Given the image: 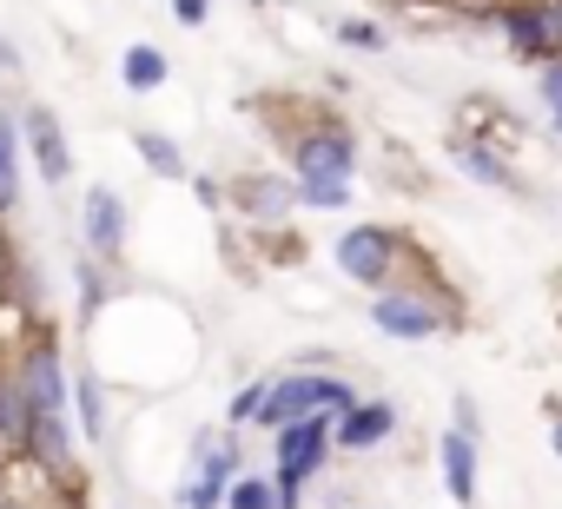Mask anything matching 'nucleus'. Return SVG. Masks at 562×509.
<instances>
[{
  "instance_id": "33",
  "label": "nucleus",
  "mask_w": 562,
  "mask_h": 509,
  "mask_svg": "<svg viewBox=\"0 0 562 509\" xmlns=\"http://www.w3.org/2000/svg\"><path fill=\"white\" fill-rule=\"evenodd\" d=\"M120 509H126V502H120Z\"/></svg>"
},
{
  "instance_id": "30",
  "label": "nucleus",
  "mask_w": 562,
  "mask_h": 509,
  "mask_svg": "<svg viewBox=\"0 0 562 509\" xmlns=\"http://www.w3.org/2000/svg\"><path fill=\"white\" fill-rule=\"evenodd\" d=\"M0 509H47V502H34V496H0Z\"/></svg>"
},
{
  "instance_id": "13",
  "label": "nucleus",
  "mask_w": 562,
  "mask_h": 509,
  "mask_svg": "<svg viewBox=\"0 0 562 509\" xmlns=\"http://www.w3.org/2000/svg\"><path fill=\"white\" fill-rule=\"evenodd\" d=\"M437 470H443V489H450V502L457 509H476V437L470 430H443L437 437Z\"/></svg>"
},
{
  "instance_id": "3",
  "label": "nucleus",
  "mask_w": 562,
  "mask_h": 509,
  "mask_svg": "<svg viewBox=\"0 0 562 509\" xmlns=\"http://www.w3.org/2000/svg\"><path fill=\"white\" fill-rule=\"evenodd\" d=\"M331 259H338V272H345L351 285H364V292H391V285H397V265L411 259V238H404L397 225L364 218V225H345V231H338Z\"/></svg>"
},
{
  "instance_id": "29",
  "label": "nucleus",
  "mask_w": 562,
  "mask_h": 509,
  "mask_svg": "<svg viewBox=\"0 0 562 509\" xmlns=\"http://www.w3.org/2000/svg\"><path fill=\"white\" fill-rule=\"evenodd\" d=\"M0 73H21V47L14 41H0Z\"/></svg>"
},
{
  "instance_id": "14",
  "label": "nucleus",
  "mask_w": 562,
  "mask_h": 509,
  "mask_svg": "<svg viewBox=\"0 0 562 509\" xmlns=\"http://www.w3.org/2000/svg\"><path fill=\"white\" fill-rule=\"evenodd\" d=\"M27 437H34V404H27V391H21L14 371H0V463L21 456Z\"/></svg>"
},
{
  "instance_id": "19",
  "label": "nucleus",
  "mask_w": 562,
  "mask_h": 509,
  "mask_svg": "<svg viewBox=\"0 0 562 509\" xmlns=\"http://www.w3.org/2000/svg\"><path fill=\"white\" fill-rule=\"evenodd\" d=\"M225 509H278V483L258 476V470H238L232 489H225Z\"/></svg>"
},
{
  "instance_id": "24",
  "label": "nucleus",
  "mask_w": 562,
  "mask_h": 509,
  "mask_svg": "<svg viewBox=\"0 0 562 509\" xmlns=\"http://www.w3.org/2000/svg\"><path fill=\"white\" fill-rule=\"evenodd\" d=\"M265 391H271V377L238 384V391H232V404H225V423H232V430H238V423H251V417H258V404H265Z\"/></svg>"
},
{
  "instance_id": "17",
  "label": "nucleus",
  "mask_w": 562,
  "mask_h": 509,
  "mask_svg": "<svg viewBox=\"0 0 562 509\" xmlns=\"http://www.w3.org/2000/svg\"><path fill=\"white\" fill-rule=\"evenodd\" d=\"M21 212V120L0 113V218Z\"/></svg>"
},
{
  "instance_id": "1",
  "label": "nucleus",
  "mask_w": 562,
  "mask_h": 509,
  "mask_svg": "<svg viewBox=\"0 0 562 509\" xmlns=\"http://www.w3.org/2000/svg\"><path fill=\"white\" fill-rule=\"evenodd\" d=\"M358 404V384L345 377V371H285V377H271V391H265V404H258V430L271 437V430H285V423H299V417H345Z\"/></svg>"
},
{
  "instance_id": "21",
  "label": "nucleus",
  "mask_w": 562,
  "mask_h": 509,
  "mask_svg": "<svg viewBox=\"0 0 562 509\" xmlns=\"http://www.w3.org/2000/svg\"><path fill=\"white\" fill-rule=\"evenodd\" d=\"M331 34H338L345 54H384V47H391V27H384V21H338Z\"/></svg>"
},
{
  "instance_id": "26",
  "label": "nucleus",
  "mask_w": 562,
  "mask_h": 509,
  "mask_svg": "<svg viewBox=\"0 0 562 509\" xmlns=\"http://www.w3.org/2000/svg\"><path fill=\"white\" fill-rule=\"evenodd\" d=\"M166 8H172L179 27H205L212 21V0H166Z\"/></svg>"
},
{
  "instance_id": "32",
  "label": "nucleus",
  "mask_w": 562,
  "mask_h": 509,
  "mask_svg": "<svg viewBox=\"0 0 562 509\" xmlns=\"http://www.w3.org/2000/svg\"><path fill=\"white\" fill-rule=\"evenodd\" d=\"M555 331H562V318H555Z\"/></svg>"
},
{
  "instance_id": "23",
  "label": "nucleus",
  "mask_w": 562,
  "mask_h": 509,
  "mask_svg": "<svg viewBox=\"0 0 562 509\" xmlns=\"http://www.w3.org/2000/svg\"><path fill=\"white\" fill-rule=\"evenodd\" d=\"M536 100H542V106H549V126H555V133H562V54H555V60H542V67H536Z\"/></svg>"
},
{
  "instance_id": "9",
  "label": "nucleus",
  "mask_w": 562,
  "mask_h": 509,
  "mask_svg": "<svg viewBox=\"0 0 562 509\" xmlns=\"http://www.w3.org/2000/svg\"><path fill=\"white\" fill-rule=\"evenodd\" d=\"M21 146H27L34 172H41L54 192L74 179V146H67V126H60L54 106H27V113H21Z\"/></svg>"
},
{
  "instance_id": "25",
  "label": "nucleus",
  "mask_w": 562,
  "mask_h": 509,
  "mask_svg": "<svg viewBox=\"0 0 562 509\" xmlns=\"http://www.w3.org/2000/svg\"><path fill=\"white\" fill-rule=\"evenodd\" d=\"M450 423H457V430H470V437H483V410H476V397H470V391H457V397H450Z\"/></svg>"
},
{
  "instance_id": "6",
  "label": "nucleus",
  "mask_w": 562,
  "mask_h": 509,
  "mask_svg": "<svg viewBox=\"0 0 562 509\" xmlns=\"http://www.w3.org/2000/svg\"><path fill=\"white\" fill-rule=\"evenodd\" d=\"M232 476H238V437H232V423L225 430H199L192 437V470L172 489V502L179 509H225Z\"/></svg>"
},
{
  "instance_id": "31",
  "label": "nucleus",
  "mask_w": 562,
  "mask_h": 509,
  "mask_svg": "<svg viewBox=\"0 0 562 509\" xmlns=\"http://www.w3.org/2000/svg\"><path fill=\"white\" fill-rule=\"evenodd\" d=\"M549 450L562 456V404H555V423H549Z\"/></svg>"
},
{
  "instance_id": "15",
  "label": "nucleus",
  "mask_w": 562,
  "mask_h": 509,
  "mask_svg": "<svg viewBox=\"0 0 562 509\" xmlns=\"http://www.w3.org/2000/svg\"><path fill=\"white\" fill-rule=\"evenodd\" d=\"M172 80V60H166V47H153V41H133L126 54H120V87L126 93H159Z\"/></svg>"
},
{
  "instance_id": "18",
  "label": "nucleus",
  "mask_w": 562,
  "mask_h": 509,
  "mask_svg": "<svg viewBox=\"0 0 562 509\" xmlns=\"http://www.w3.org/2000/svg\"><path fill=\"white\" fill-rule=\"evenodd\" d=\"M74 410H80V437L106 443V384H100V371H74Z\"/></svg>"
},
{
  "instance_id": "8",
  "label": "nucleus",
  "mask_w": 562,
  "mask_h": 509,
  "mask_svg": "<svg viewBox=\"0 0 562 509\" xmlns=\"http://www.w3.org/2000/svg\"><path fill=\"white\" fill-rule=\"evenodd\" d=\"M80 245L100 265L126 259V199L113 185H87V199H80Z\"/></svg>"
},
{
  "instance_id": "10",
  "label": "nucleus",
  "mask_w": 562,
  "mask_h": 509,
  "mask_svg": "<svg viewBox=\"0 0 562 509\" xmlns=\"http://www.w3.org/2000/svg\"><path fill=\"white\" fill-rule=\"evenodd\" d=\"M232 199H238L245 225H285L299 212V185L285 172H238L232 179Z\"/></svg>"
},
{
  "instance_id": "16",
  "label": "nucleus",
  "mask_w": 562,
  "mask_h": 509,
  "mask_svg": "<svg viewBox=\"0 0 562 509\" xmlns=\"http://www.w3.org/2000/svg\"><path fill=\"white\" fill-rule=\"evenodd\" d=\"M133 152H139V166H146L153 179H192V166H186V146H179L172 133H153V126H139V133H133Z\"/></svg>"
},
{
  "instance_id": "20",
  "label": "nucleus",
  "mask_w": 562,
  "mask_h": 509,
  "mask_svg": "<svg viewBox=\"0 0 562 509\" xmlns=\"http://www.w3.org/2000/svg\"><path fill=\"white\" fill-rule=\"evenodd\" d=\"M305 212H345L351 205V179H292Z\"/></svg>"
},
{
  "instance_id": "4",
  "label": "nucleus",
  "mask_w": 562,
  "mask_h": 509,
  "mask_svg": "<svg viewBox=\"0 0 562 509\" xmlns=\"http://www.w3.org/2000/svg\"><path fill=\"white\" fill-rule=\"evenodd\" d=\"M457 298H430L424 285H391V292H371V325L397 344H424V338H450L457 331Z\"/></svg>"
},
{
  "instance_id": "22",
  "label": "nucleus",
  "mask_w": 562,
  "mask_h": 509,
  "mask_svg": "<svg viewBox=\"0 0 562 509\" xmlns=\"http://www.w3.org/2000/svg\"><path fill=\"white\" fill-rule=\"evenodd\" d=\"M74 292H80V318L93 325L100 305H106V265H100V259H80V265H74Z\"/></svg>"
},
{
  "instance_id": "5",
  "label": "nucleus",
  "mask_w": 562,
  "mask_h": 509,
  "mask_svg": "<svg viewBox=\"0 0 562 509\" xmlns=\"http://www.w3.org/2000/svg\"><path fill=\"white\" fill-rule=\"evenodd\" d=\"M358 172V133L338 113H318L292 133V179H351Z\"/></svg>"
},
{
  "instance_id": "7",
  "label": "nucleus",
  "mask_w": 562,
  "mask_h": 509,
  "mask_svg": "<svg viewBox=\"0 0 562 509\" xmlns=\"http://www.w3.org/2000/svg\"><path fill=\"white\" fill-rule=\"evenodd\" d=\"M14 377H21V391H27L34 417H67V404H74V371H67V358H60L54 325H41V331L27 338V351H21Z\"/></svg>"
},
{
  "instance_id": "2",
  "label": "nucleus",
  "mask_w": 562,
  "mask_h": 509,
  "mask_svg": "<svg viewBox=\"0 0 562 509\" xmlns=\"http://www.w3.org/2000/svg\"><path fill=\"white\" fill-rule=\"evenodd\" d=\"M331 423H338V417H299V423H285V430H271V483H278V509H305L318 470L338 456Z\"/></svg>"
},
{
  "instance_id": "12",
  "label": "nucleus",
  "mask_w": 562,
  "mask_h": 509,
  "mask_svg": "<svg viewBox=\"0 0 562 509\" xmlns=\"http://www.w3.org/2000/svg\"><path fill=\"white\" fill-rule=\"evenodd\" d=\"M450 159H457V172L470 179V185H490V192H522V179H516V166L483 139V133H457L450 139Z\"/></svg>"
},
{
  "instance_id": "11",
  "label": "nucleus",
  "mask_w": 562,
  "mask_h": 509,
  "mask_svg": "<svg viewBox=\"0 0 562 509\" xmlns=\"http://www.w3.org/2000/svg\"><path fill=\"white\" fill-rule=\"evenodd\" d=\"M391 437H397V404H391V397H358V404L331 423V443H338V450H351V456L384 450Z\"/></svg>"
},
{
  "instance_id": "27",
  "label": "nucleus",
  "mask_w": 562,
  "mask_h": 509,
  "mask_svg": "<svg viewBox=\"0 0 562 509\" xmlns=\"http://www.w3.org/2000/svg\"><path fill=\"white\" fill-rule=\"evenodd\" d=\"M192 199H199L205 212H225V185H218L212 172H192Z\"/></svg>"
},
{
  "instance_id": "28",
  "label": "nucleus",
  "mask_w": 562,
  "mask_h": 509,
  "mask_svg": "<svg viewBox=\"0 0 562 509\" xmlns=\"http://www.w3.org/2000/svg\"><path fill=\"white\" fill-rule=\"evenodd\" d=\"M542 27H549V47L562 54V0H542Z\"/></svg>"
}]
</instances>
